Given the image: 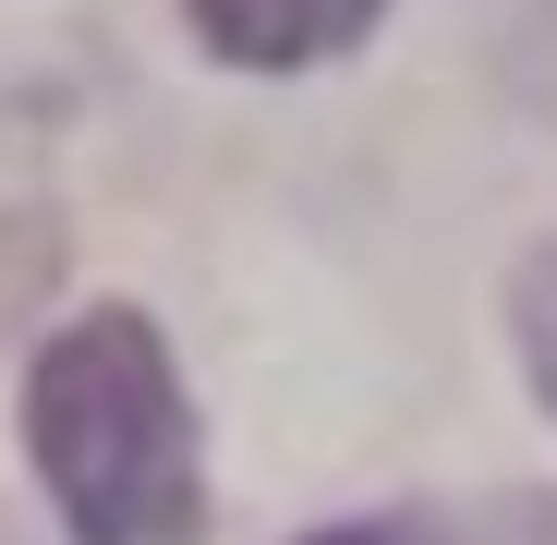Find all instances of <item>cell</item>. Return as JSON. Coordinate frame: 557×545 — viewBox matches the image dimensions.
<instances>
[{
    "instance_id": "obj_1",
    "label": "cell",
    "mask_w": 557,
    "mask_h": 545,
    "mask_svg": "<svg viewBox=\"0 0 557 545\" xmlns=\"http://www.w3.org/2000/svg\"><path fill=\"white\" fill-rule=\"evenodd\" d=\"M25 461L73 545H195L207 436L146 304H85L25 363Z\"/></svg>"
},
{
    "instance_id": "obj_2",
    "label": "cell",
    "mask_w": 557,
    "mask_h": 545,
    "mask_svg": "<svg viewBox=\"0 0 557 545\" xmlns=\"http://www.w3.org/2000/svg\"><path fill=\"white\" fill-rule=\"evenodd\" d=\"M388 0H182V25H195L231 73H304V61H339L376 37Z\"/></svg>"
},
{
    "instance_id": "obj_3",
    "label": "cell",
    "mask_w": 557,
    "mask_h": 545,
    "mask_svg": "<svg viewBox=\"0 0 557 545\" xmlns=\"http://www.w3.org/2000/svg\"><path fill=\"white\" fill-rule=\"evenodd\" d=\"M509 327H521V376H533V400L557 412V243L521 255V280H509Z\"/></svg>"
},
{
    "instance_id": "obj_4",
    "label": "cell",
    "mask_w": 557,
    "mask_h": 545,
    "mask_svg": "<svg viewBox=\"0 0 557 545\" xmlns=\"http://www.w3.org/2000/svg\"><path fill=\"white\" fill-rule=\"evenodd\" d=\"M304 545H436V533L400 521V509H376V521H327V533H304Z\"/></svg>"
},
{
    "instance_id": "obj_5",
    "label": "cell",
    "mask_w": 557,
    "mask_h": 545,
    "mask_svg": "<svg viewBox=\"0 0 557 545\" xmlns=\"http://www.w3.org/2000/svg\"><path fill=\"white\" fill-rule=\"evenodd\" d=\"M509 545H557V509H521V533Z\"/></svg>"
}]
</instances>
